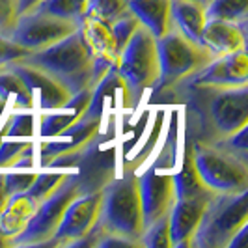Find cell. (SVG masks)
I'll return each instance as SVG.
<instances>
[{
  "mask_svg": "<svg viewBox=\"0 0 248 248\" xmlns=\"http://www.w3.org/2000/svg\"><path fill=\"white\" fill-rule=\"evenodd\" d=\"M19 62L34 65L50 75L71 95L88 88L93 90V86L112 67L108 63H101L93 58L78 28L73 34L65 36L45 49L30 52Z\"/></svg>",
  "mask_w": 248,
  "mask_h": 248,
  "instance_id": "cell-1",
  "label": "cell"
},
{
  "mask_svg": "<svg viewBox=\"0 0 248 248\" xmlns=\"http://www.w3.org/2000/svg\"><path fill=\"white\" fill-rule=\"evenodd\" d=\"M97 224L105 233L125 237L138 245V239L144 232L138 175L125 174L124 177L114 179L105 188H101V211Z\"/></svg>",
  "mask_w": 248,
  "mask_h": 248,
  "instance_id": "cell-2",
  "label": "cell"
},
{
  "mask_svg": "<svg viewBox=\"0 0 248 248\" xmlns=\"http://www.w3.org/2000/svg\"><path fill=\"white\" fill-rule=\"evenodd\" d=\"M116 71L122 77L133 105H137L148 90L157 86L161 75L157 39L142 25L135 30L127 45L120 50L116 60Z\"/></svg>",
  "mask_w": 248,
  "mask_h": 248,
  "instance_id": "cell-3",
  "label": "cell"
},
{
  "mask_svg": "<svg viewBox=\"0 0 248 248\" xmlns=\"http://www.w3.org/2000/svg\"><path fill=\"white\" fill-rule=\"evenodd\" d=\"M245 224H248V190L215 194L202 215L190 248H226Z\"/></svg>",
  "mask_w": 248,
  "mask_h": 248,
  "instance_id": "cell-4",
  "label": "cell"
},
{
  "mask_svg": "<svg viewBox=\"0 0 248 248\" xmlns=\"http://www.w3.org/2000/svg\"><path fill=\"white\" fill-rule=\"evenodd\" d=\"M190 155L202 181L215 194H237L248 190V162L224 149L217 140L196 142Z\"/></svg>",
  "mask_w": 248,
  "mask_h": 248,
  "instance_id": "cell-5",
  "label": "cell"
},
{
  "mask_svg": "<svg viewBox=\"0 0 248 248\" xmlns=\"http://www.w3.org/2000/svg\"><path fill=\"white\" fill-rule=\"evenodd\" d=\"M80 192L82 188L78 177L67 174L56 190L37 205L25 230L12 241V247H45L56 233L67 205Z\"/></svg>",
  "mask_w": 248,
  "mask_h": 248,
  "instance_id": "cell-6",
  "label": "cell"
},
{
  "mask_svg": "<svg viewBox=\"0 0 248 248\" xmlns=\"http://www.w3.org/2000/svg\"><path fill=\"white\" fill-rule=\"evenodd\" d=\"M157 52L161 65V75L157 80L159 88H168L181 80H188L213 60V56L202 45L192 43L174 28L157 39Z\"/></svg>",
  "mask_w": 248,
  "mask_h": 248,
  "instance_id": "cell-7",
  "label": "cell"
},
{
  "mask_svg": "<svg viewBox=\"0 0 248 248\" xmlns=\"http://www.w3.org/2000/svg\"><path fill=\"white\" fill-rule=\"evenodd\" d=\"M77 28L78 25L73 21L50 15L41 10H32L19 17L10 37L15 43L23 45L25 49L36 52L73 34Z\"/></svg>",
  "mask_w": 248,
  "mask_h": 248,
  "instance_id": "cell-8",
  "label": "cell"
},
{
  "mask_svg": "<svg viewBox=\"0 0 248 248\" xmlns=\"http://www.w3.org/2000/svg\"><path fill=\"white\" fill-rule=\"evenodd\" d=\"M101 211V190L95 192H80L77 198L67 205V209L63 213L62 220L58 224V230L54 237L50 239L47 245H77L80 239L93 230V226L97 224ZM45 245V247H47Z\"/></svg>",
  "mask_w": 248,
  "mask_h": 248,
  "instance_id": "cell-9",
  "label": "cell"
},
{
  "mask_svg": "<svg viewBox=\"0 0 248 248\" xmlns=\"http://www.w3.org/2000/svg\"><path fill=\"white\" fill-rule=\"evenodd\" d=\"M209 120L217 138H226L248 125V86L215 90L209 101Z\"/></svg>",
  "mask_w": 248,
  "mask_h": 248,
  "instance_id": "cell-10",
  "label": "cell"
},
{
  "mask_svg": "<svg viewBox=\"0 0 248 248\" xmlns=\"http://www.w3.org/2000/svg\"><path fill=\"white\" fill-rule=\"evenodd\" d=\"M138 192L144 217V228L166 217L175 202L174 179L170 174H159L155 168L138 175Z\"/></svg>",
  "mask_w": 248,
  "mask_h": 248,
  "instance_id": "cell-11",
  "label": "cell"
},
{
  "mask_svg": "<svg viewBox=\"0 0 248 248\" xmlns=\"http://www.w3.org/2000/svg\"><path fill=\"white\" fill-rule=\"evenodd\" d=\"M196 86L222 90V88L245 86L248 82L247 50H237L224 56H217L202 71L188 78Z\"/></svg>",
  "mask_w": 248,
  "mask_h": 248,
  "instance_id": "cell-12",
  "label": "cell"
},
{
  "mask_svg": "<svg viewBox=\"0 0 248 248\" xmlns=\"http://www.w3.org/2000/svg\"><path fill=\"white\" fill-rule=\"evenodd\" d=\"M213 196L175 200L168 213V233L174 248H190L202 215Z\"/></svg>",
  "mask_w": 248,
  "mask_h": 248,
  "instance_id": "cell-13",
  "label": "cell"
},
{
  "mask_svg": "<svg viewBox=\"0 0 248 248\" xmlns=\"http://www.w3.org/2000/svg\"><path fill=\"white\" fill-rule=\"evenodd\" d=\"M97 131H99V120L77 118L73 124L67 125L58 135L60 138H71V140L45 144L41 149V159H45V162L56 159H75L93 142V138L97 137Z\"/></svg>",
  "mask_w": 248,
  "mask_h": 248,
  "instance_id": "cell-14",
  "label": "cell"
},
{
  "mask_svg": "<svg viewBox=\"0 0 248 248\" xmlns=\"http://www.w3.org/2000/svg\"><path fill=\"white\" fill-rule=\"evenodd\" d=\"M6 67L12 69L13 73H17L25 80V84L32 92L34 99L39 95V105L45 110L63 108V105L71 97V93L58 80H54L50 75L37 69L34 65H28V63L23 62H13L10 65H6Z\"/></svg>",
  "mask_w": 248,
  "mask_h": 248,
  "instance_id": "cell-15",
  "label": "cell"
},
{
  "mask_svg": "<svg viewBox=\"0 0 248 248\" xmlns=\"http://www.w3.org/2000/svg\"><path fill=\"white\" fill-rule=\"evenodd\" d=\"M247 37L248 30H243L235 23L222 19H207L200 36V45L213 58H217L237 50H247Z\"/></svg>",
  "mask_w": 248,
  "mask_h": 248,
  "instance_id": "cell-16",
  "label": "cell"
},
{
  "mask_svg": "<svg viewBox=\"0 0 248 248\" xmlns=\"http://www.w3.org/2000/svg\"><path fill=\"white\" fill-rule=\"evenodd\" d=\"M78 30L86 41L88 49L93 54V58L101 63H108V65H116L118 60V49L112 37L110 26L108 23L101 21L97 17H86L80 25Z\"/></svg>",
  "mask_w": 248,
  "mask_h": 248,
  "instance_id": "cell-17",
  "label": "cell"
},
{
  "mask_svg": "<svg viewBox=\"0 0 248 248\" xmlns=\"http://www.w3.org/2000/svg\"><path fill=\"white\" fill-rule=\"evenodd\" d=\"M205 21V6L194 0H170V25L192 43L200 45Z\"/></svg>",
  "mask_w": 248,
  "mask_h": 248,
  "instance_id": "cell-18",
  "label": "cell"
},
{
  "mask_svg": "<svg viewBox=\"0 0 248 248\" xmlns=\"http://www.w3.org/2000/svg\"><path fill=\"white\" fill-rule=\"evenodd\" d=\"M129 12L155 39L162 37L170 28V0H129Z\"/></svg>",
  "mask_w": 248,
  "mask_h": 248,
  "instance_id": "cell-19",
  "label": "cell"
},
{
  "mask_svg": "<svg viewBox=\"0 0 248 248\" xmlns=\"http://www.w3.org/2000/svg\"><path fill=\"white\" fill-rule=\"evenodd\" d=\"M36 203L28 198L26 192H19L10 196L6 207L0 213V233L13 241L19 235L25 226L28 224L30 217L36 211Z\"/></svg>",
  "mask_w": 248,
  "mask_h": 248,
  "instance_id": "cell-20",
  "label": "cell"
},
{
  "mask_svg": "<svg viewBox=\"0 0 248 248\" xmlns=\"http://www.w3.org/2000/svg\"><path fill=\"white\" fill-rule=\"evenodd\" d=\"M175 188V200L183 198H198V196H215V192L209 190L205 183L202 181L198 170L192 162V155L188 153L183 161V166L177 174L172 175Z\"/></svg>",
  "mask_w": 248,
  "mask_h": 248,
  "instance_id": "cell-21",
  "label": "cell"
},
{
  "mask_svg": "<svg viewBox=\"0 0 248 248\" xmlns=\"http://www.w3.org/2000/svg\"><path fill=\"white\" fill-rule=\"evenodd\" d=\"M205 19H222L248 30V0H209Z\"/></svg>",
  "mask_w": 248,
  "mask_h": 248,
  "instance_id": "cell-22",
  "label": "cell"
},
{
  "mask_svg": "<svg viewBox=\"0 0 248 248\" xmlns=\"http://www.w3.org/2000/svg\"><path fill=\"white\" fill-rule=\"evenodd\" d=\"M0 97H4L6 101L10 97H15V105L21 108H32L36 101L32 92L25 84V80L8 67L0 69Z\"/></svg>",
  "mask_w": 248,
  "mask_h": 248,
  "instance_id": "cell-23",
  "label": "cell"
},
{
  "mask_svg": "<svg viewBox=\"0 0 248 248\" xmlns=\"http://www.w3.org/2000/svg\"><path fill=\"white\" fill-rule=\"evenodd\" d=\"M36 10H41V12L80 25L86 19L88 0H43Z\"/></svg>",
  "mask_w": 248,
  "mask_h": 248,
  "instance_id": "cell-24",
  "label": "cell"
},
{
  "mask_svg": "<svg viewBox=\"0 0 248 248\" xmlns=\"http://www.w3.org/2000/svg\"><path fill=\"white\" fill-rule=\"evenodd\" d=\"M108 26H110L112 37H114L116 49H118V54H120V50L127 45V41H129L131 36L135 34V30L140 26V23H138V19L129 12V8H127V10L120 13L114 21H110Z\"/></svg>",
  "mask_w": 248,
  "mask_h": 248,
  "instance_id": "cell-25",
  "label": "cell"
},
{
  "mask_svg": "<svg viewBox=\"0 0 248 248\" xmlns=\"http://www.w3.org/2000/svg\"><path fill=\"white\" fill-rule=\"evenodd\" d=\"M140 247H149V248H170V233H168V215L162 217L159 220H155L153 224H149L144 228L142 235L138 239Z\"/></svg>",
  "mask_w": 248,
  "mask_h": 248,
  "instance_id": "cell-26",
  "label": "cell"
},
{
  "mask_svg": "<svg viewBox=\"0 0 248 248\" xmlns=\"http://www.w3.org/2000/svg\"><path fill=\"white\" fill-rule=\"evenodd\" d=\"M65 177L67 174H36V179L32 181L26 194L36 205H39L43 200L56 190V186L60 185Z\"/></svg>",
  "mask_w": 248,
  "mask_h": 248,
  "instance_id": "cell-27",
  "label": "cell"
},
{
  "mask_svg": "<svg viewBox=\"0 0 248 248\" xmlns=\"http://www.w3.org/2000/svg\"><path fill=\"white\" fill-rule=\"evenodd\" d=\"M127 4L129 0H88L86 17H97L105 23H110L127 10Z\"/></svg>",
  "mask_w": 248,
  "mask_h": 248,
  "instance_id": "cell-28",
  "label": "cell"
},
{
  "mask_svg": "<svg viewBox=\"0 0 248 248\" xmlns=\"http://www.w3.org/2000/svg\"><path fill=\"white\" fill-rule=\"evenodd\" d=\"M217 142L230 153H233L235 157L248 162V125H245L243 129H239L237 133L230 135V137L217 138Z\"/></svg>",
  "mask_w": 248,
  "mask_h": 248,
  "instance_id": "cell-29",
  "label": "cell"
},
{
  "mask_svg": "<svg viewBox=\"0 0 248 248\" xmlns=\"http://www.w3.org/2000/svg\"><path fill=\"white\" fill-rule=\"evenodd\" d=\"M77 118H78V114L73 110H71V114H47L41 120V135L43 137H58Z\"/></svg>",
  "mask_w": 248,
  "mask_h": 248,
  "instance_id": "cell-30",
  "label": "cell"
},
{
  "mask_svg": "<svg viewBox=\"0 0 248 248\" xmlns=\"http://www.w3.org/2000/svg\"><path fill=\"white\" fill-rule=\"evenodd\" d=\"M30 146L32 142H23V140L0 142V168H13Z\"/></svg>",
  "mask_w": 248,
  "mask_h": 248,
  "instance_id": "cell-31",
  "label": "cell"
},
{
  "mask_svg": "<svg viewBox=\"0 0 248 248\" xmlns=\"http://www.w3.org/2000/svg\"><path fill=\"white\" fill-rule=\"evenodd\" d=\"M30 52L32 50L15 43L10 36H0V67H6L13 62H19V60L26 58Z\"/></svg>",
  "mask_w": 248,
  "mask_h": 248,
  "instance_id": "cell-32",
  "label": "cell"
},
{
  "mask_svg": "<svg viewBox=\"0 0 248 248\" xmlns=\"http://www.w3.org/2000/svg\"><path fill=\"white\" fill-rule=\"evenodd\" d=\"M19 17V0H0V36H10Z\"/></svg>",
  "mask_w": 248,
  "mask_h": 248,
  "instance_id": "cell-33",
  "label": "cell"
},
{
  "mask_svg": "<svg viewBox=\"0 0 248 248\" xmlns=\"http://www.w3.org/2000/svg\"><path fill=\"white\" fill-rule=\"evenodd\" d=\"M34 129V120L30 114H15L10 118L6 129L0 133V137H30Z\"/></svg>",
  "mask_w": 248,
  "mask_h": 248,
  "instance_id": "cell-34",
  "label": "cell"
},
{
  "mask_svg": "<svg viewBox=\"0 0 248 248\" xmlns=\"http://www.w3.org/2000/svg\"><path fill=\"white\" fill-rule=\"evenodd\" d=\"M4 177V186L8 190V194L13 196V194H19V192H26L32 181L36 179V174L32 172H26V174H2Z\"/></svg>",
  "mask_w": 248,
  "mask_h": 248,
  "instance_id": "cell-35",
  "label": "cell"
},
{
  "mask_svg": "<svg viewBox=\"0 0 248 248\" xmlns=\"http://www.w3.org/2000/svg\"><path fill=\"white\" fill-rule=\"evenodd\" d=\"M226 248H248V224H245L235 235L232 237V241L228 243Z\"/></svg>",
  "mask_w": 248,
  "mask_h": 248,
  "instance_id": "cell-36",
  "label": "cell"
},
{
  "mask_svg": "<svg viewBox=\"0 0 248 248\" xmlns=\"http://www.w3.org/2000/svg\"><path fill=\"white\" fill-rule=\"evenodd\" d=\"M41 2L43 0H19V12H21V15L32 12V10H36Z\"/></svg>",
  "mask_w": 248,
  "mask_h": 248,
  "instance_id": "cell-37",
  "label": "cell"
},
{
  "mask_svg": "<svg viewBox=\"0 0 248 248\" xmlns=\"http://www.w3.org/2000/svg\"><path fill=\"white\" fill-rule=\"evenodd\" d=\"M8 200H10V194H8L6 186H4V177H2V174H0V213H2L4 207H6Z\"/></svg>",
  "mask_w": 248,
  "mask_h": 248,
  "instance_id": "cell-38",
  "label": "cell"
},
{
  "mask_svg": "<svg viewBox=\"0 0 248 248\" xmlns=\"http://www.w3.org/2000/svg\"><path fill=\"white\" fill-rule=\"evenodd\" d=\"M0 247H12V241L8 237H4L0 233Z\"/></svg>",
  "mask_w": 248,
  "mask_h": 248,
  "instance_id": "cell-39",
  "label": "cell"
},
{
  "mask_svg": "<svg viewBox=\"0 0 248 248\" xmlns=\"http://www.w3.org/2000/svg\"><path fill=\"white\" fill-rule=\"evenodd\" d=\"M6 105H8V101L4 99V97H0V116H2V112L6 108Z\"/></svg>",
  "mask_w": 248,
  "mask_h": 248,
  "instance_id": "cell-40",
  "label": "cell"
},
{
  "mask_svg": "<svg viewBox=\"0 0 248 248\" xmlns=\"http://www.w3.org/2000/svg\"><path fill=\"white\" fill-rule=\"evenodd\" d=\"M194 2H198L202 6H207V4H209V0H194Z\"/></svg>",
  "mask_w": 248,
  "mask_h": 248,
  "instance_id": "cell-41",
  "label": "cell"
},
{
  "mask_svg": "<svg viewBox=\"0 0 248 248\" xmlns=\"http://www.w3.org/2000/svg\"><path fill=\"white\" fill-rule=\"evenodd\" d=\"M0 142H2V137H0Z\"/></svg>",
  "mask_w": 248,
  "mask_h": 248,
  "instance_id": "cell-42",
  "label": "cell"
},
{
  "mask_svg": "<svg viewBox=\"0 0 248 248\" xmlns=\"http://www.w3.org/2000/svg\"><path fill=\"white\" fill-rule=\"evenodd\" d=\"M0 69H2V67H0Z\"/></svg>",
  "mask_w": 248,
  "mask_h": 248,
  "instance_id": "cell-43",
  "label": "cell"
}]
</instances>
